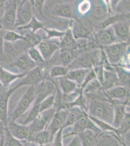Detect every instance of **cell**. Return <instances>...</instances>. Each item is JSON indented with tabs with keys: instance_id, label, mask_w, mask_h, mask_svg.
<instances>
[{
	"instance_id": "23",
	"label": "cell",
	"mask_w": 130,
	"mask_h": 146,
	"mask_svg": "<svg viewBox=\"0 0 130 146\" xmlns=\"http://www.w3.org/2000/svg\"><path fill=\"white\" fill-rule=\"evenodd\" d=\"M57 78L60 89L64 95H68L76 91L78 84L75 82L69 80L66 76H61Z\"/></svg>"
},
{
	"instance_id": "10",
	"label": "cell",
	"mask_w": 130,
	"mask_h": 146,
	"mask_svg": "<svg viewBox=\"0 0 130 146\" xmlns=\"http://www.w3.org/2000/svg\"><path fill=\"white\" fill-rule=\"evenodd\" d=\"M6 3L5 12L2 19L3 27L7 30L12 29L16 22L17 4L16 1H11Z\"/></svg>"
},
{
	"instance_id": "31",
	"label": "cell",
	"mask_w": 130,
	"mask_h": 146,
	"mask_svg": "<svg viewBox=\"0 0 130 146\" xmlns=\"http://www.w3.org/2000/svg\"><path fill=\"white\" fill-rule=\"evenodd\" d=\"M55 95H51L41 101L39 103L40 113L53 107L55 103Z\"/></svg>"
},
{
	"instance_id": "16",
	"label": "cell",
	"mask_w": 130,
	"mask_h": 146,
	"mask_svg": "<svg viewBox=\"0 0 130 146\" xmlns=\"http://www.w3.org/2000/svg\"><path fill=\"white\" fill-rule=\"evenodd\" d=\"M85 115H88L87 112L79 107H73L69 109L68 115L63 126V129H65V128L73 126L81 116Z\"/></svg>"
},
{
	"instance_id": "35",
	"label": "cell",
	"mask_w": 130,
	"mask_h": 146,
	"mask_svg": "<svg viewBox=\"0 0 130 146\" xmlns=\"http://www.w3.org/2000/svg\"><path fill=\"white\" fill-rule=\"evenodd\" d=\"M5 146H23L20 141L16 139L10 134L7 127H5Z\"/></svg>"
},
{
	"instance_id": "2",
	"label": "cell",
	"mask_w": 130,
	"mask_h": 146,
	"mask_svg": "<svg viewBox=\"0 0 130 146\" xmlns=\"http://www.w3.org/2000/svg\"><path fill=\"white\" fill-rule=\"evenodd\" d=\"M38 93L36 85H31L22 95L21 98L10 115L9 121H16L26 112L32 104L35 102Z\"/></svg>"
},
{
	"instance_id": "33",
	"label": "cell",
	"mask_w": 130,
	"mask_h": 146,
	"mask_svg": "<svg viewBox=\"0 0 130 146\" xmlns=\"http://www.w3.org/2000/svg\"><path fill=\"white\" fill-rule=\"evenodd\" d=\"M60 61L63 66L65 67L66 65L69 64L73 60L74 56L73 53L69 49H64L60 54Z\"/></svg>"
},
{
	"instance_id": "42",
	"label": "cell",
	"mask_w": 130,
	"mask_h": 146,
	"mask_svg": "<svg viewBox=\"0 0 130 146\" xmlns=\"http://www.w3.org/2000/svg\"><path fill=\"white\" fill-rule=\"evenodd\" d=\"M5 127L3 126V123L0 122V139L5 135Z\"/></svg>"
},
{
	"instance_id": "18",
	"label": "cell",
	"mask_w": 130,
	"mask_h": 146,
	"mask_svg": "<svg viewBox=\"0 0 130 146\" xmlns=\"http://www.w3.org/2000/svg\"><path fill=\"white\" fill-rule=\"evenodd\" d=\"M97 38L100 43L106 46L117 43V40L112 27H109L100 32L98 34Z\"/></svg>"
},
{
	"instance_id": "20",
	"label": "cell",
	"mask_w": 130,
	"mask_h": 146,
	"mask_svg": "<svg viewBox=\"0 0 130 146\" xmlns=\"http://www.w3.org/2000/svg\"><path fill=\"white\" fill-rule=\"evenodd\" d=\"M127 105L124 104L114 105V118L112 126L118 129L123 120L126 113H130L126 110Z\"/></svg>"
},
{
	"instance_id": "8",
	"label": "cell",
	"mask_w": 130,
	"mask_h": 146,
	"mask_svg": "<svg viewBox=\"0 0 130 146\" xmlns=\"http://www.w3.org/2000/svg\"><path fill=\"white\" fill-rule=\"evenodd\" d=\"M15 87L9 90H5L0 93V122L7 127L9 122L8 115V101L12 94L16 90Z\"/></svg>"
},
{
	"instance_id": "4",
	"label": "cell",
	"mask_w": 130,
	"mask_h": 146,
	"mask_svg": "<svg viewBox=\"0 0 130 146\" xmlns=\"http://www.w3.org/2000/svg\"><path fill=\"white\" fill-rule=\"evenodd\" d=\"M33 7L29 1H23L17 7L15 26L24 27L30 23L33 19Z\"/></svg>"
},
{
	"instance_id": "34",
	"label": "cell",
	"mask_w": 130,
	"mask_h": 146,
	"mask_svg": "<svg viewBox=\"0 0 130 146\" xmlns=\"http://www.w3.org/2000/svg\"><path fill=\"white\" fill-rule=\"evenodd\" d=\"M28 55L32 60L35 63L43 64L45 63V60L41 56V54L37 49L34 47H32L28 50Z\"/></svg>"
},
{
	"instance_id": "22",
	"label": "cell",
	"mask_w": 130,
	"mask_h": 146,
	"mask_svg": "<svg viewBox=\"0 0 130 146\" xmlns=\"http://www.w3.org/2000/svg\"><path fill=\"white\" fill-rule=\"evenodd\" d=\"M90 72L89 69L81 68L69 71L66 76L71 80L75 82L77 84L82 85L86 76Z\"/></svg>"
},
{
	"instance_id": "24",
	"label": "cell",
	"mask_w": 130,
	"mask_h": 146,
	"mask_svg": "<svg viewBox=\"0 0 130 146\" xmlns=\"http://www.w3.org/2000/svg\"><path fill=\"white\" fill-rule=\"evenodd\" d=\"M54 89V85L51 82H45L41 85V86L38 89V93L35 102L40 103L45 98L51 95Z\"/></svg>"
},
{
	"instance_id": "14",
	"label": "cell",
	"mask_w": 130,
	"mask_h": 146,
	"mask_svg": "<svg viewBox=\"0 0 130 146\" xmlns=\"http://www.w3.org/2000/svg\"><path fill=\"white\" fill-rule=\"evenodd\" d=\"M106 95L111 100L121 101L129 96V89L125 86L112 87L106 90Z\"/></svg>"
},
{
	"instance_id": "30",
	"label": "cell",
	"mask_w": 130,
	"mask_h": 146,
	"mask_svg": "<svg viewBox=\"0 0 130 146\" xmlns=\"http://www.w3.org/2000/svg\"><path fill=\"white\" fill-rule=\"evenodd\" d=\"M71 30L74 39L82 38L87 36V33L85 29L77 22H74L72 29Z\"/></svg>"
},
{
	"instance_id": "26",
	"label": "cell",
	"mask_w": 130,
	"mask_h": 146,
	"mask_svg": "<svg viewBox=\"0 0 130 146\" xmlns=\"http://www.w3.org/2000/svg\"><path fill=\"white\" fill-rule=\"evenodd\" d=\"M73 6L69 3H62L55 7V14L60 17L71 18L73 15Z\"/></svg>"
},
{
	"instance_id": "11",
	"label": "cell",
	"mask_w": 130,
	"mask_h": 146,
	"mask_svg": "<svg viewBox=\"0 0 130 146\" xmlns=\"http://www.w3.org/2000/svg\"><path fill=\"white\" fill-rule=\"evenodd\" d=\"M7 128L10 134L20 141H27L32 133L28 126L20 124L16 121H9Z\"/></svg>"
},
{
	"instance_id": "38",
	"label": "cell",
	"mask_w": 130,
	"mask_h": 146,
	"mask_svg": "<svg viewBox=\"0 0 130 146\" xmlns=\"http://www.w3.org/2000/svg\"><path fill=\"white\" fill-rule=\"evenodd\" d=\"M45 30L48 34V38L61 37V36H64L65 34V32H59L54 30H47V29H45Z\"/></svg>"
},
{
	"instance_id": "28",
	"label": "cell",
	"mask_w": 130,
	"mask_h": 146,
	"mask_svg": "<svg viewBox=\"0 0 130 146\" xmlns=\"http://www.w3.org/2000/svg\"><path fill=\"white\" fill-rule=\"evenodd\" d=\"M63 36L62 41L60 42V46L69 50V48L71 49L75 47L76 42L73 36L71 29H69Z\"/></svg>"
},
{
	"instance_id": "25",
	"label": "cell",
	"mask_w": 130,
	"mask_h": 146,
	"mask_svg": "<svg viewBox=\"0 0 130 146\" xmlns=\"http://www.w3.org/2000/svg\"><path fill=\"white\" fill-rule=\"evenodd\" d=\"M97 135L93 131L87 130L79 133L77 135L81 140L82 146H94L96 137Z\"/></svg>"
},
{
	"instance_id": "41",
	"label": "cell",
	"mask_w": 130,
	"mask_h": 146,
	"mask_svg": "<svg viewBox=\"0 0 130 146\" xmlns=\"http://www.w3.org/2000/svg\"><path fill=\"white\" fill-rule=\"evenodd\" d=\"M3 35L2 31L0 30V60L3 57Z\"/></svg>"
},
{
	"instance_id": "44",
	"label": "cell",
	"mask_w": 130,
	"mask_h": 146,
	"mask_svg": "<svg viewBox=\"0 0 130 146\" xmlns=\"http://www.w3.org/2000/svg\"><path fill=\"white\" fill-rule=\"evenodd\" d=\"M5 135L0 139V146H5Z\"/></svg>"
},
{
	"instance_id": "37",
	"label": "cell",
	"mask_w": 130,
	"mask_h": 146,
	"mask_svg": "<svg viewBox=\"0 0 130 146\" xmlns=\"http://www.w3.org/2000/svg\"><path fill=\"white\" fill-rule=\"evenodd\" d=\"M63 129L61 128L54 135L51 142V146H63Z\"/></svg>"
},
{
	"instance_id": "17",
	"label": "cell",
	"mask_w": 130,
	"mask_h": 146,
	"mask_svg": "<svg viewBox=\"0 0 130 146\" xmlns=\"http://www.w3.org/2000/svg\"><path fill=\"white\" fill-rule=\"evenodd\" d=\"M15 65L20 71H28L36 67V63L32 60L28 53L22 54L15 62Z\"/></svg>"
},
{
	"instance_id": "32",
	"label": "cell",
	"mask_w": 130,
	"mask_h": 146,
	"mask_svg": "<svg viewBox=\"0 0 130 146\" xmlns=\"http://www.w3.org/2000/svg\"><path fill=\"white\" fill-rule=\"evenodd\" d=\"M68 72V69L66 67L61 65H55L51 68L50 76L52 78H58L61 76H66Z\"/></svg>"
},
{
	"instance_id": "43",
	"label": "cell",
	"mask_w": 130,
	"mask_h": 146,
	"mask_svg": "<svg viewBox=\"0 0 130 146\" xmlns=\"http://www.w3.org/2000/svg\"><path fill=\"white\" fill-rule=\"evenodd\" d=\"M26 141L27 143L25 145H23V146H40L39 145L37 144L36 143H34V142H30V141Z\"/></svg>"
},
{
	"instance_id": "21",
	"label": "cell",
	"mask_w": 130,
	"mask_h": 146,
	"mask_svg": "<svg viewBox=\"0 0 130 146\" xmlns=\"http://www.w3.org/2000/svg\"><path fill=\"white\" fill-rule=\"evenodd\" d=\"M27 141L34 142L39 145H45L51 142L49 131L47 129L32 133Z\"/></svg>"
},
{
	"instance_id": "45",
	"label": "cell",
	"mask_w": 130,
	"mask_h": 146,
	"mask_svg": "<svg viewBox=\"0 0 130 146\" xmlns=\"http://www.w3.org/2000/svg\"><path fill=\"white\" fill-rule=\"evenodd\" d=\"M45 146H51V143H48V144H47L45 145Z\"/></svg>"
},
{
	"instance_id": "29",
	"label": "cell",
	"mask_w": 130,
	"mask_h": 146,
	"mask_svg": "<svg viewBox=\"0 0 130 146\" xmlns=\"http://www.w3.org/2000/svg\"><path fill=\"white\" fill-rule=\"evenodd\" d=\"M40 111V105L39 103H36L34 102L32 108L29 112L28 115L27 116L25 119L23 121V122L21 124L27 126L30 124L32 122L35 120V119L38 116Z\"/></svg>"
},
{
	"instance_id": "36",
	"label": "cell",
	"mask_w": 130,
	"mask_h": 146,
	"mask_svg": "<svg viewBox=\"0 0 130 146\" xmlns=\"http://www.w3.org/2000/svg\"><path fill=\"white\" fill-rule=\"evenodd\" d=\"M3 39L7 42H14L19 40H25V38L15 32L8 31L3 34Z\"/></svg>"
},
{
	"instance_id": "40",
	"label": "cell",
	"mask_w": 130,
	"mask_h": 146,
	"mask_svg": "<svg viewBox=\"0 0 130 146\" xmlns=\"http://www.w3.org/2000/svg\"><path fill=\"white\" fill-rule=\"evenodd\" d=\"M6 7V2L0 0V20L2 19L5 14Z\"/></svg>"
},
{
	"instance_id": "7",
	"label": "cell",
	"mask_w": 130,
	"mask_h": 146,
	"mask_svg": "<svg viewBox=\"0 0 130 146\" xmlns=\"http://www.w3.org/2000/svg\"><path fill=\"white\" fill-rule=\"evenodd\" d=\"M127 44L125 42H118L104 47V51L109 62L117 63L125 54Z\"/></svg>"
},
{
	"instance_id": "27",
	"label": "cell",
	"mask_w": 130,
	"mask_h": 146,
	"mask_svg": "<svg viewBox=\"0 0 130 146\" xmlns=\"http://www.w3.org/2000/svg\"><path fill=\"white\" fill-rule=\"evenodd\" d=\"M88 116L89 117V118L95 123V124L102 131V132H106V131L114 132L118 135L119 137L120 138L119 135L118 129L114 128V127L112 126L111 125L109 124L108 123H106V122L97 119V118H94L93 117L90 116L89 115H88Z\"/></svg>"
},
{
	"instance_id": "3",
	"label": "cell",
	"mask_w": 130,
	"mask_h": 146,
	"mask_svg": "<svg viewBox=\"0 0 130 146\" xmlns=\"http://www.w3.org/2000/svg\"><path fill=\"white\" fill-rule=\"evenodd\" d=\"M57 109L55 107L53 106L49 109L40 112L35 120L27 125L31 133L47 129Z\"/></svg>"
},
{
	"instance_id": "15",
	"label": "cell",
	"mask_w": 130,
	"mask_h": 146,
	"mask_svg": "<svg viewBox=\"0 0 130 146\" xmlns=\"http://www.w3.org/2000/svg\"><path fill=\"white\" fill-rule=\"evenodd\" d=\"M117 40L126 42L130 37V25L125 22H119L112 26Z\"/></svg>"
},
{
	"instance_id": "1",
	"label": "cell",
	"mask_w": 130,
	"mask_h": 146,
	"mask_svg": "<svg viewBox=\"0 0 130 146\" xmlns=\"http://www.w3.org/2000/svg\"><path fill=\"white\" fill-rule=\"evenodd\" d=\"M88 115L104 121L112 126L114 118V105L108 101L92 100L90 101Z\"/></svg>"
},
{
	"instance_id": "39",
	"label": "cell",
	"mask_w": 130,
	"mask_h": 146,
	"mask_svg": "<svg viewBox=\"0 0 130 146\" xmlns=\"http://www.w3.org/2000/svg\"><path fill=\"white\" fill-rule=\"evenodd\" d=\"M66 146H82L81 140L78 135H74L73 139Z\"/></svg>"
},
{
	"instance_id": "12",
	"label": "cell",
	"mask_w": 130,
	"mask_h": 146,
	"mask_svg": "<svg viewBox=\"0 0 130 146\" xmlns=\"http://www.w3.org/2000/svg\"><path fill=\"white\" fill-rule=\"evenodd\" d=\"M95 145L97 146H123L120 138L112 131L102 132L98 134L96 137Z\"/></svg>"
},
{
	"instance_id": "5",
	"label": "cell",
	"mask_w": 130,
	"mask_h": 146,
	"mask_svg": "<svg viewBox=\"0 0 130 146\" xmlns=\"http://www.w3.org/2000/svg\"><path fill=\"white\" fill-rule=\"evenodd\" d=\"M90 130L96 134H99L102 131L95 123L89 118L88 115L81 116L73 126L71 131L66 135H63V138L70 135H75L78 133Z\"/></svg>"
},
{
	"instance_id": "19",
	"label": "cell",
	"mask_w": 130,
	"mask_h": 146,
	"mask_svg": "<svg viewBox=\"0 0 130 146\" xmlns=\"http://www.w3.org/2000/svg\"><path fill=\"white\" fill-rule=\"evenodd\" d=\"M26 73L23 74L16 75L5 69L3 67H0V83L2 85L5 90H8V87L11 84L12 82L19 78H22L25 76Z\"/></svg>"
},
{
	"instance_id": "13",
	"label": "cell",
	"mask_w": 130,
	"mask_h": 146,
	"mask_svg": "<svg viewBox=\"0 0 130 146\" xmlns=\"http://www.w3.org/2000/svg\"><path fill=\"white\" fill-rule=\"evenodd\" d=\"M60 47V42L54 41L53 40H45L38 43V50L45 61H47L51 58L52 56Z\"/></svg>"
},
{
	"instance_id": "6",
	"label": "cell",
	"mask_w": 130,
	"mask_h": 146,
	"mask_svg": "<svg viewBox=\"0 0 130 146\" xmlns=\"http://www.w3.org/2000/svg\"><path fill=\"white\" fill-rule=\"evenodd\" d=\"M69 111V109H62L56 111L53 116L47 127L48 128L47 130L49 131L51 142L56 133L61 128H63V126L65 122Z\"/></svg>"
},
{
	"instance_id": "9",
	"label": "cell",
	"mask_w": 130,
	"mask_h": 146,
	"mask_svg": "<svg viewBox=\"0 0 130 146\" xmlns=\"http://www.w3.org/2000/svg\"><path fill=\"white\" fill-rule=\"evenodd\" d=\"M43 71L40 67H36L34 69L28 72L21 80L17 82L15 87L18 89L23 85H35L43 79Z\"/></svg>"
},
{
	"instance_id": "46",
	"label": "cell",
	"mask_w": 130,
	"mask_h": 146,
	"mask_svg": "<svg viewBox=\"0 0 130 146\" xmlns=\"http://www.w3.org/2000/svg\"><path fill=\"white\" fill-rule=\"evenodd\" d=\"M94 146H97L96 145L95 143V145H94Z\"/></svg>"
}]
</instances>
